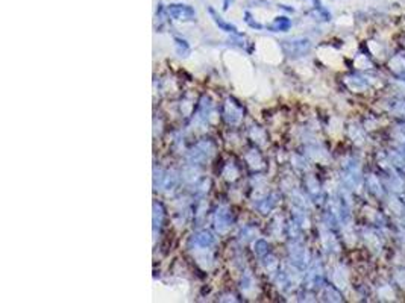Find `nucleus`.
Wrapping results in <instances>:
<instances>
[]
</instances>
